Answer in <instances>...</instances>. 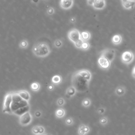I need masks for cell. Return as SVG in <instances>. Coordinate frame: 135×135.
Here are the masks:
<instances>
[{"mask_svg":"<svg viewBox=\"0 0 135 135\" xmlns=\"http://www.w3.org/2000/svg\"><path fill=\"white\" fill-rule=\"evenodd\" d=\"M90 44L88 41H83V43H82L81 50H83L84 51L88 50L90 49Z\"/></svg>","mask_w":135,"mask_h":135,"instance_id":"23","label":"cell"},{"mask_svg":"<svg viewBox=\"0 0 135 135\" xmlns=\"http://www.w3.org/2000/svg\"><path fill=\"white\" fill-rule=\"evenodd\" d=\"M121 4H122V7L125 9L128 10L133 9L135 6V2L130 1H128V0H127V1L125 2H121Z\"/></svg>","mask_w":135,"mask_h":135,"instance_id":"15","label":"cell"},{"mask_svg":"<svg viewBox=\"0 0 135 135\" xmlns=\"http://www.w3.org/2000/svg\"><path fill=\"white\" fill-rule=\"evenodd\" d=\"M27 105H29L28 101L22 99L16 92H12V101L11 105V109L12 114L14 111Z\"/></svg>","mask_w":135,"mask_h":135,"instance_id":"3","label":"cell"},{"mask_svg":"<svg viewBox=\"0 0 135 135\" xmlns=\"http://www.w3.org/2000/svg\"><path fill=\"white\" fill-rule=\"evenodd\" d=\"M79 128L81 129H83L85 132L86 133L88 132L89 131V130H90L89 128L88 127V126H87L86 125H80Z\"/></svg>","mask_w":135,"mask_h":135,"instance_id":"28","label":"cell"},{"mask_svg":"<svg viewBox=\"0 0 135 135\" xmlns=\"http://www.w3.org/2000/svg\"><path fill=\"white\" fill-rule=\"evenodd\" d=\"M57 104L59 105H62L64 104V100L63 98H59L57 101Z\"/></svg>","mask_w":135,"mask_h":135,"instance_id":"32","label":"cell"},{"mask_svg":"<svg viewBox=\"0 0 135 135\" xmlns=\"http://www.w3.org/2000/svg\"><path fill=\"white\" fill-rule=\"evenodd\" d=\"M35 116H36L37 117H40L41 116V113L40 111H37L35 113Z\"/></svg>","mask_w":135,"mask_h":135,"instance_id":"39","label":"cell"},{"mask_svg":"<svg viewBox=\"0 0 135 135\" xmlns=\"http://www.w3.org/2000/svg\"><path fill=\"white\" fill-rule=\"evenodd\" d=\"M134 69H135V68L133 67V68L132 69V77L133 78H134V70H135Z\"/></svg>","mask_w":135,"mask_h":135,"instance_id":"41","label":"cell"},{"mask_svg":"<svg viewBox=\"0 0 135 135\" xmlns=\"http://www.w3.org/2000/svg\"><path fill=\"white\" fill-rule=\"evenodd\" d=\"M62 81V78L61 77V76L60 75H55L51 79L52 84L56 85H58L61 84Z\"/></svg>","mask_w":135,"mask_h":135,"instance_id":"19","label":"cell"},{"mask_svg":"<svg viewBox=\"0 0 135 135\" xmlns=\"http://www.w3.org/2000/svg\"><path fill=\"white\" fill-rule=\"evenodd\" d=\"M104 109L102 108H99L98 110V113L99 114H103L104 112Z\"/></svg>","mask_w":135,"mask_h":135,"instance_id":"38","label":"cell"},{"mask_svg":"<svg viewBox=\"0 0 135 135\" xmlns=\"http://www.w3.org/2000/svg\"><path fill=\"white\" fill-rule=\"evenodd\" d=\"M38 131L39 134H43V133L45 132V130L43 127L38 126Z\"/></svg>","mask_w":135,"mask_h":135,"instance_id":"31","label":"cell"},{"mask_svg":"<svg viewBox=\"0 0 135 135\" xmlns=\"http://www.w3.org/2000/svg\"><path fill=\"white\" fill-rule=\"evenodd\" d=\"M54 45L56 48H60L63 45V42L60 39H57L55 41Z\"/></svg>","mask_w":135,"mask_h":135,"instance_id":"25","label":"cell"},{"mask_svg":"<svg viewBox=\"0 0 135 135\" xmlns=\"http://www.w3.org/2000/svg\"><path fill=\"white\" fill-rule=\"evenodd\" d=\"M16 92L22 99H23V100H24L28 102L29 101V100L30 99V93H29V92L27 91L26 90H23L17 91Z\"/></svg>","mask_w":135,"mask_h":135,"instance_id":"13","label":"cell"},{"mask_svg":"<svg viewBox=\"0 0 135 135\" xmlns=\"http://www.w3.org/2000/svg\"><path fill=\"white\" fill-rule=\"evenodd\" d=\"M65 115V111L62 108L58 109L56 111V115L58 118H62Z\"/></svg>","mask_w":135,"mask_h":135,"instance_id":"22","label":"cell"},{"mask_svg":"<svg viewBox=\"0 0 135 135\" xmlns=\"http://www.w3.org/2000/svg\"><path fill=\"white\" fill-rule=\"evenodd\" d=\"M74 0H60V7L65 10L71 9L73 6Z\"/></svg>","mask_w":135,"mask_h":135,"instance_id":"10","label":"cell"},{"mask_svg":"<svg viewBox=\"0 0 135 135\" xmlns=\"http://www.w3.org/2000/svg\"><path fill=\"white\" fill-rule=\"evenodd\" d=\"M72 122H73V120L71 118H68L66 119V124L68 125H71L72 124Z\"/></svg>","mask_w":135,"mask_h":135,"instance_id":"33","label":"cell"},{"mask_svg":"<svg viewBox=\"0 0 135 135\" xmlns=\"http://www.w3.org/2000/svg\"><path fill=\"white\" fill-rule=\"evenodd\" d=\"M122 42V37L119 34L114 35L111 38V42L115 45H119Z\"/></svg>","mask_w":135,"mask_h":135,"instance_id":"14","label":"cell"},{"mask_svg":"<svg viewBox=\"0 0 135 135\" xmlns=\"http://www.w3.org/2000/svg\"><path fill=\"white\" fill-rule=\"evenodd\" d=\"M126 92L125 88L123 86H119L115 90V93L117 96H121L124 95Z\"/></svg>","mask_w":135,"mask_h":135,"instance_id":"20","label":"cell"},{"mask_svg":"<svg viewBox=\"0 0 135 135\" xmlns=\"http://www.w3.org/2000/svg\"><path fill=\"white\" fill-rule=\"evenodd\" d=\"M40 1V0H32V2L34 4H38Z\"/></svg>","mask_w":135,"mask_h":135,"instance_id":"40","label":"cell"},{"mask_svg":"<svg viewBox=\"0 0 135 135\" xmlns=\"http://www.w3.org/2000/svg\"><path fill=\"white\" fill-rule=\"evenodd\" d=\"M83 41L80 39V40L77 41V42H75L74 43V46L76 47V48H78V49H81L82 43H83Z\"/></svg>","mask_w":135,"mask_h":135,"instance_id":"27","label":"cell"},{"mask_svg":"<svg viewBox=\"0 0 135 135\" xmlns=\"http://www.w3.org/2000/svg\"><path fill=\"white\" fill-rule=\"evenodd\" d=\"M31 89L33 91H38L40 89V85L37 82L33 83L30 86Z\"/></svg>","mask_w":135,"mask_h":135,"instance_id":"21","label":"cell"},{"mask_svg":"<svg viewBox=\"0 0 135 135\" xmlns=\"http://www.w3.org/2000/svg\"><path fill=\"white\" fill-rule=\"evenodd\" d=\"M92 7L97 10H103L106 7V1L105 0H96L92 5Z\"/></svg>","mask_w":135,"mask_h":135,"instance_id":"11","label":"cell"},{"mask_svg":"<svg viewBox=\"0 0 135 135\" xmlns=\"http://www.w3.org/2000/svg\"><path fill=\"white\" fill-rule=\"evenodd\" d=\"M70 22L72 23H75L76 22V19L74 17H71V18L70 19Z\"/></svg>","mask_w":135,"mask_h":135,"instance_id":"37","label":"cell"},{"mask_svg":"<svg viewBox=\"0 0 135 135\" xmlns=\"http://www.w3.org/2000/svg\"><path fill=\"white\" fill-rule=\"evenodd\" d=\"M100 124L102 125H104L105 124H107L108 122V120L107 119V118H105V117H102L100 120Z\"/></svg>","mask_w":135,"mask_h":135,"instance_id":"30","label":"cell"},{"mask_svg":"<svg viewBox=\"0 0 135 135\" xmlns=\"http://www.w3.org/2000/svg\"><path fill=\"white\" fill-rule=\"evenodd\" d=\"M77 72L87 81L89 82L91 81L92 78V74L89 70L87 69H82L78 70V71H77Z\"/></svg>","mask_w":135,"mask_h":135,"instance_id":"12","label":"cell"},{"mask_svg":"<svg viewBox=\"0 0 135 135\" xmlns=\"http://www.w3.org/2000/svg\"><path fill=\"white\" fill-rule=\"evenodd\" d=\"M98 64L99 68L103 70H108L110 68L111 63L104 57L100 56L98 58Z\"/></svg>","mask_w":135,"mask_h":135,"instance_id":"9","label":"cell"},{"mask_svg":"<svg viewBox=\"0 0 135 135\" xmlns=\"http://www.w3.org/2000/svg\"><path fill=\"white\" fill-rule=\"evenodd\" d=\"M128 1H132V2H135V0H128Z\"/></svg>","mask_w":135,"mask_h":135,"instance_id":"43","label":"cell"},{"mask_svg":"<svg viewBox=\"0 0 135 135\" xmlns=\"http://www.w3.org/2000/svg\"><path fill=\"white\" fill-rule=\"evenodd\" d=\"M37 135H48V134H37Z\"/></svg>","mask_w":135,"mask_h":135,"instance_id":"44","label":"cell"},{"mask_svg":"<svg viewBox=\"0 0 135 135\" xmlns=\"http://www.w3.org/2000/svg\"><path fill=\"white\" fill-rule=\"evenodd\" d=\"M80 32L77 29H72L69 31L68 33V38L70 41L73 44L77 41L81 39Z\"/></svg>","mask_w":135,"mask_h":135,"instance_id":"7","label":"cell"},{"mask_svg":"<svg viewBox=\"0 0 135 135\" xmlns=\"http://www.w3.org/2000/svg\"><path fill=\"white\" fill-rule=\"evenodd\" d=\"M127 1V0H121V2H125V1Z\"/></svg>","mask_w":135,"mask_h":135,"instance_id":"42","label":"cell"},{"mask_svg":"<svg viewBox=\"0 0 135 135\" xmlns=\"http://www.w3.org/2000/svg\"><path fill=\"white\" fill-rule=\"evenodd\" d=\"M90 82L86 80L79 75L77 71L74 72L71 77L72 86L74 88L76 91L84 92L89 89Z\"/></svg>","mask_w":135,"mask_h":135,"instance_id":"1","label":"cell"},{"mask_svg":"<svg viewBox=\"0 0 135 135\" xmlns=\"http://www.w3.org/2000/svg\"><path fill=\"white\" fill-rule=\"evenodd\" d=\"M29 110H30V106L29 105H27V106L22 107L21 108H19L17 110L14 111V112H13V114H14L15 115L17 116H21L23 114H24V113L28 112V111H29Z\"/></svg>","mask_w":135,"mask_h":135,"instance_id":"16","label":"cell"},{"mask_svg":"<svg viewBox=\"0 0 135 135\" xmlns=\"http://www.w3.org/2000/svg\"><path fill=\"white\" fill-rule=\"evenodd\" d=\"M32 119V116L29 111L20 116L19 122L22 126H27L30 124Z\"/></svg>","mask_w":135,"mask_h":135,"instance_id":"8","label":"cell"},{"mask_svg":"<svg viewBox=\"0 0 135 135\" xmlns=\"http://www.w3.org/2000/svg\"><path fill=\"white\" fill-rule=\"evenodd\" d=\"M48 89H49V90L50 91H52L54 89V86L53 85H49L48 86Z\"/></svg>","mask_w":135,"mask_h":135,"instance_id":"36","label":"cell"},{"mask_svg":"<svg viewBox=\"0 0 135 135\" xmlns=\"http://www.w3.org/2000/svg\"><path fill=\"white\" fill-rule=\"evenodd\" d=\"M32 51L33 55L37 57L44 58L50 54L51 50L46 42H38L33 45Z\"/></svg>","mask_w":135,"mask_h":135,"instance_id":"2","label":"cell"},{"mask_svg":"<svg viewBox=\"0 0 135 135\" xmlns=\"http://www.w3.org/2000/svg\"><path fill=\"white\" fill-rule=\"evenodd\" d=\"M55 9L52 7H50L48 10H47V14L49 15H52L55 13Z\"/></svg>","mask_w":135,"mask_h":135,"instance_id":"29","label":"cell"},{"mask_svg":"<svg viewBox=\"0 0 135 135\" xmlns=\"http://www.w3.org/2000/svg\"><path fill=\"white\" fill-rule=\"evenodd\" d=\"M81 40L83 41H89L91 39V33L87 31H85L80 32Z\"/></svg>","mask_w":135,"mask_h":135,"instance_id":"17","label":"cell"},{"mask_svg":"<svg viewBox=\"0 0 135 135\" xmlns=\"http://www.w3.org/2000/svg\"><path fill=\"white\" fill-rule=\"evenodd\" d=\"M78 133H79V135H85L86 134L85 132L83 129H80V128H79Z\"/></svg>","mask_w":135,"mask_h":135,"instance_id":"34","label":"cell"},{"mask_svg":"<svg viewBox=\"0 0 135 135\" xmlns=\"http://www.w3.org/2000/svg\"><path fill=\"white\" fill-rule=\"evenodd\" d=\"M82 104H83V105L84 107H88L90 106V105L91 104V101L90 100V99H85L83 101Z\"/></svg>","mask_w":135,"mask_h":135,"instance_id":"26","label":"cell"},{"mask_svg":"<svg viewBox=\"0 0 135 135\" xmlns=\"http://www.w3.org/2000/svg\"><path fill=\"white\" fill-rule=\"evenodd\" d=\"M95 1H96V0H87L88 4L90 5V6H92V5L93 4V3H94V2H95Z\"/></svg>","mask_w":135,"mask_h":135,"instance_id":"35","label":"cell"},{"mask_svg":"<svg viewBox=\"0 0 135 135\" xmlns=\"http://www.w3.org/2000/svg\"><path fill=\"white\" fill-rule=\"evenodd\" d=\"M12 101V92H9L4 97L3 103V113L12 114L11 105Z\"/></svg>","mask_w":135,"mask_h":135,"instance_id":"4","label":"cell"},{"mask_svg":"<svg viewBox=\"0 0 135 135\" xmlns=\"http://www.w3.org/2000/svg\"><path fill=\"white\" fill-rule=\"evenodd\" d=\"M29 45V42L26 40H23L19 44L20 48L21 49H26Z\"/></svg>","mask_w":135,"mask_h":135,"instance_id":"24","label":"cell"},{"mask_svg":"<svg viewBox=\"0 0 135 135\" xmlns=\"http://www.w3.org/2000/svg\"><path fill=\"white\" fill-rule=\"evenodd\" d=\"M76 92L77 91H76L75 89H74V88L72 86H71L69 87L67 89L66 96L67 98H70L75 95Z\"/></svg>","mask_w":135,"mask_h":135,"instance_id":"18","label":"cell"},{"mask_svg":"<svg viewBox=\"0 0 135 135\" xmlns=\"http://www.w3.org/2000/svg\"><path fill=\"white\" fill-rule=\"evenodd\" d=\"M100 56L105 58L110 62H113L116 57V50L113 48H106L103 50L101 53Z\"/></svg>","mask_w":135,"mask_h":135,"instance_id":"5","label":"cell"},{"mask_svg":"<svg viewBox=\"0 0 135 135\" xmlns=\"http://www.w3.org/2000/svg\"><path fill=\"white\" fill-rule=\"evenodd\" d=\"M134 58V55L131 51H125L121 56V62L126 65L131 64L133 62Z\"/></svg>","mask_w":135,"mask_h":135,"instance_id":"6","label":"cell"}]
</instances>
